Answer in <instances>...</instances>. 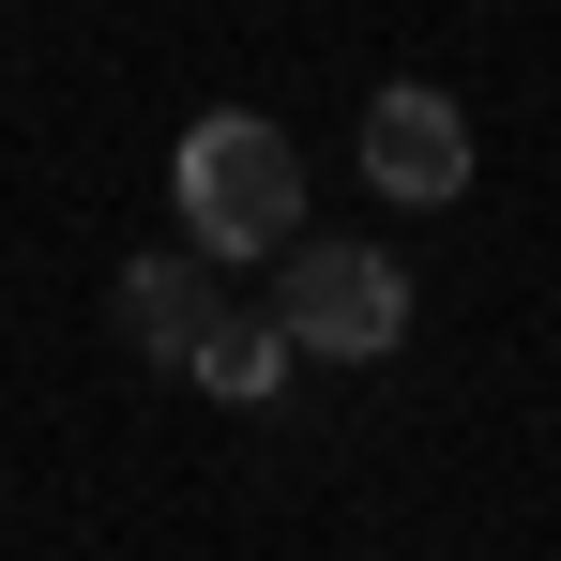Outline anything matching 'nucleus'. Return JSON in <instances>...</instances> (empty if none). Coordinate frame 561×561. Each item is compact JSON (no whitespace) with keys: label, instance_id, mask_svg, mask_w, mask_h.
I'll list each match as a JSON object with an SVG mask.
<instances>
[{"label":"nucleus","instance_id":"7ed1b4c3","mask_svg":"<svg viewBox=\"0 0 561 561\" xmlns=\"http://www.w3.org/2000/svg\"><path fill=\"white\" fill-rule=\"evenodd\" d=\"M365 183L379 197H470V122H456V92H379L365 106Z\"/></svg>","mask_w":561,"mask_h":561},{"label":"nucleus","instance_id":"f03ea898","mask_svg":"<svg viewBox=\"0 0 561 561\" xmlns=\"http://www.w3.org/2000/svg\"><path fill=\"white\" fill-rule=\"evenodd\" d=\"M274 334L319 350V365H379V350H410V274H394L379 243H319V259H288Z\"/></svg>","mask_w":561,"mask_h":561},{"label":"nucleus","instance_id":"39448f33","mask_svg":"<svg viewBox=\"0 0 561 561\" xmlns=\"http://www.w3.org/2000/svg\"><path fill=\"white\" fill-rule=\"evenodd\" d=\"M288 365H304V350L274 334V304H213V334L183 350V379L213 394V410H274V379H288Z\"/></svg>","mask_w":561,"mask_h":561},{"label":"nucleus","instance_id":"f257e3e1","mask_svg":"<svg viewBox=\"0 0 561 561\" xmlns=\"http://www.w3.org/2000/svg\"><path fill=\"white\" fill-rule=\"evenodd\" d=\"M168 197H183L197 259H274L288 228H304V152H288L259 106H197L183 152H168Z\"/></svg>","mask_w":561,"mask_h":561},{"label":"nucleus","instance_id":"20e7f679","mask_svg":"<svg viewBox=\"0 0 561 561\" xmlns=\"http://www.w3.org/2000/svg\"><path fill=\"white\" fill-rule=\"evenodd\" d=\"M213 304H228V288H213V259H197V243H152V259H122V274H106L122 350H152V365H183L197 334H213Z\"/></svg>","mask_w":561,"mask_h":561}]
</instances>
